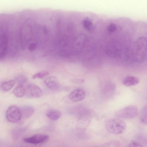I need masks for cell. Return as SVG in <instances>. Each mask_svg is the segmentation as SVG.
<instances>
[{"label":"cell","instance_id":"1","mask_svg":"<svg viewBox=\"0 0 147 147\" xmlns=\"http://www.w3.org/2000/svg\"><path fill=\"white\" fill-rule=\"evenodd\" d=\"M107 131L110 133L114 134H123L126 128L125 123L121 119L117 118L111 119L106 125Z\"/></svg>","mask_w":147,"mask_h":147},{"label":"cell","instance_id":"2","mask_svg":"<svg viewBox=\"0 0 147 147\" xmlns=\"http://www.w3.org/2000/svg\"><path fill=\"white\" fill-rule=\"evenodd\" d=\"M138 113L137 107L130 105L117 111L115 115L117 118L123 119H131L136 117Z\"/></svg>","mask_w":147,"mask_h":147},{"label":"cell","instance_id":"3","mask_svg":"<svg viewBox=\"0 0 147 147\" xmlns=\"http://www.w3.org/2000/svg\"><path fill=\"white\" fill-rule=\"evenodd\" d=\"M6 115L7 120L11 123L17 122L22 117L20 108L15 106H10L8 108Z\"/></svg>","mask_w":147,"mask_h":147},{"label":"cell","instance_id":"4","mask_svg":"<svg viewBox=\"0 0 147 147\" xmlns=\"http://www.w3.org/2000/svg\"><path fill=\"white\" fill-rule=\"evenodd\" d=\"M49 138V136L48 135L37 134L30 137L24 138L23 141L27 143L38 144L47 142Z\"/></svg>","mask_w":147,"mask_h":147},{"label":"cell","instance_id":"5","mask_svg":"<svg viewBox=\"0 0 147 147\" xmlns=\"http://www.w3.org/2000/svg\"><path fill=\"white\" fill-rule=\"evenodd\" d=\"M86 93L82 89L77 88L73 90L69 96L70 100L74 102H78L83 100L86 96Z\"/></svg>","mask_w":147,"mask_h":147},{"label":"cell","instance_id":"6","mask_svg":"<svg viewBox=\"0 0 147 147\" xmlns=\"http://www.w3.org/2000/svg\"><path fill=\"white\" fill-rule=\"evenodd\" d=\"M26 91L29 95L34 97H40L43 94L41 88L38 86L33 84H30L27 86Z\"/></svg>","mask_w":147,"mask_h":147},{"label":"cell","instance_id":"7","mask_svg":"<svg viewBox=\"0 0 147 147\" xmlns=\"http://www.w3.org/2000/svg\"><path fill=\"white\" fill-rule=\"evenodd\" d=\"M45 82L48 88L52 90H56L60 87V84L59 80L54 76L48 77L46 79Z\"/></svg>","mask_w":147,"mask_h":147},{"label":"cell","instance_id":"8","mask_svg":"<svg viewBox=\"0 0 147 147\" xmlns=\"http://www.w3.org/2000/svg\"><path fill=\"white\" fill-rule=\"evenodd\" d=\"M140 80L138 78L134 76H128L123 79V84L126 86H134L138 84Z\"/></svg>","mask_w":147,"mask_h":147},{"label":"cell","instance_id":"9","mask_svg":"<svg viewBox=\"0 0 147 147\" xmlns=\"http://www.w3.org/2000/svg\"><path fill=\"white\" fill-rule=\"evenodd\" d=\"M20 109L22 116L24 118H28L31 117L34 112V108L30 105H25Z\"/></svg>","mask_w":147,"mask_h":147},{"label":"cell","instance_id":"10","mask_svg":"<svg viewBox=\"0 0 147 147\" xmlns=\"http://www.w3.org/2000/svg\"><path fill=\"white\" fill-rule=\"evenodd\" d=\"M61 112L55 109H50L46 112L47 117L52 120L55 121L57 120L61 117Z\"/></svg>","mask_w":147,"mask_h":147},{"label":"cell","instance_id":"11","mask_svg":"<svg viewBox=\"0 0 147 147\" xmlns=\"http://www.w3.org/2000/svg\"><path fill=\"white\" fill-rule=\"evenodd\" d=\"M15 82V80H11L2 83L0 84L1 89L4 92L9 91L13 86Z\"/></svg>","mask_w":147,"mask_h":147},{"label":"cell","instance_id":"12","mask_svg":"<svg viewBox=\"0 0 147 147\" xmlns=\"http://www.w3.org/2000/svg\"><path fill=\"white\" fill-rule=\"evenodd\" d=\"M25 88L23 85H18L13 90V93L17 97H21L24 96L25 93Z\"/></svg>","mask_w":147,"mask_h":147},{"label":"cell","instance_id":"13","mask_svg":"<svg viewBox=\"0 0 147 147\" xmlns=\"http://www.w3.org/2000/svg\"><path fill=\"white\" fill-rule=\"evenodd\" d=\"M18 85H23L26 83L28 81L26 77L23 75H19L16 77L14 80Z\"/></svg>","mask_w":147,"mask_h":147},{"label":"cell","instance_id":"14","mask_svg":"<svg viewBox=\"0 0 147 147\" xmlns=\"http://www.w3.org/2000/svg\"><path fill=\"white\" fill-rule=\"evenodd\" d=\"M49 74V72L47 71H43L38 72L34 74L32 76L33 79H42L45 77L48 76Z\"/></svg>","mask_w":147,"mask_h":147},{"label":"cell","instance_id":"15","mask_svg":"<svg viewBox=\"0 0 147 147\" xmlns=\"http://www.w3.org/2000/svg\"><path fill=\"white\" fill-rule=\"evenodd\" d=\"M140 117L141 123L144 124H147V107H145L142 110Z\"/></svg>","mask_w":147,"mask_h":147},{"label":"cell","instance_id":"16","mask_svg":"<svg viewBox=\"0 0 147 147\" xmlns=\"http://www.w3.org/2000/svg\"><path fill=\"white\" fill-rule=\"evenodd\" d=\"M127 147H144V146L139 142L135 141H132L129 144Z\"/></svg>","mask_w":147,"mask_h":147},{"label":"cell","instance_id":"17","mask_svg":"<svg viewBox=\"0 0 147 147\" xmlns=\"http://www.w3.org/2000/svg\"><path fill=\"white\" fill-rule=\"evenodd\" d=\"M122 37H123V34H122V38H123ZM122 47V46L121 45V47ZM121 53H122V48H121Z\"/></svg>","mask_w":147,"mask_h":147},{"label":"cell","instance_id":"18","mask_svg":"<svg viewBox=\"0 0 147 147\" xmlns=\"http://www.w3.org/2000/svg\"><path fill=\"white\" fill-rule=\"evenodd\" d=\"M28 147V146H22V147Z\"/></svg>","mask_w":147,"mask_h":147},{"label":"cell","instance_id":"19","mask_svg":"<svg viewBox=\"0 0 147 147\" xmlns=\"http://www.w3.org/2000/svg\"><path fill=\"white\" fill-rule=\"evenodd\" d=\"M119 51H120V49H119ZM119 53H120V51H119Z\"/></svg>","mask_w":147,"mask_h":147},{"label":"cell","instance_id":"20","mask_svg":"<svg viewBox=\"0 0 147 147\" xmlns=\"http://www.w3.org/2000/svg\"></svg>","mask_w":147,"mask_h":147}]
</instances>
